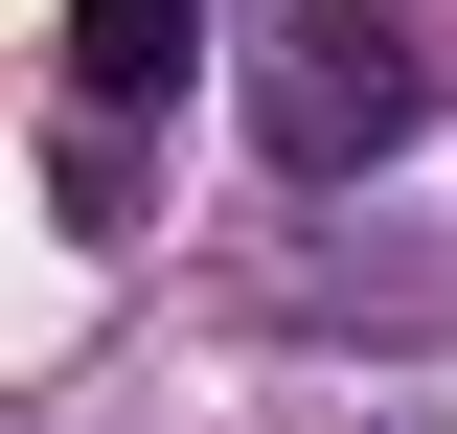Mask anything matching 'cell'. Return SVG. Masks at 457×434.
Segmentation results:
<instances>
[{"label": "cell", "instance_id": "cell-1", "mask_svg": "<svg viewBox=\"0 0 457 434\" xmlns=\"http://www.w3.org/2000/svg\"><path fill=\"white\" fill-rule=\"evenodd\" d=\"M411 114H435L411 0H275V46H252V161L275 183H366Z\"/></svg>", "mask_w": 457, "mask_h": 434}, {"label": "cell", "instance_id": "cell-2", "mask_svg": "<svg viewBox=\"0 0 457 434\" xmlns=\"http://www.w3.org/2000/svg\"><path fill=\"white\" fill-rule=\"evenodd\" d=\"M183 46H206V0H69V92H92V114L183 92Z\"/></svg>", "mask_w": 457, "mask_h": 434}]
</instances>
